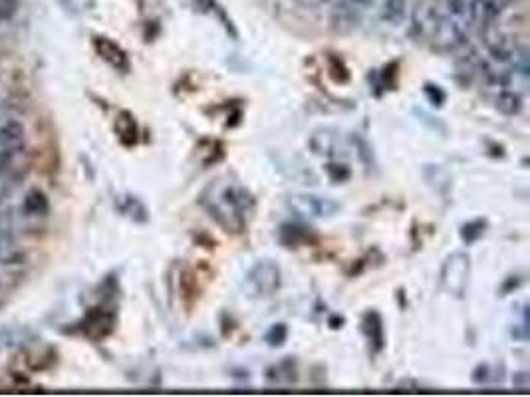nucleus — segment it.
Wrapping results in <instances>:
<instances>
[{
  "mask_svg": "<svg viewBox=\"0 0 530 397\" xmlns=\"http://www.w3.org/2000/svg\"><path fill=\"white\" fill-rule=\"evenodd\" d=\"M199 205L217 221L223 231L241 235L249 227V221L257 209V199L237 181L217 179L201 193Z\"/></svg>",
  "mask_w": 530,
  "mask_h": 397,
  "instance_id": "1",
  "label": "nucleus"
},
{
  "mask_svg": "<svg viewBox=\"0 0 530 397\" xmlns=\"http://www.w3.org/2000/svg\"><path fill=\"white\" fill-rule=\"evenodd\" d=\"M469 276H471V259L467 253L457 251L445 259L439 272V286L445 294L463 298L469 286Z\"/></svg>",
  "mask_w": 530,
  "mask_h": 397,
  "instance_id": "2",
  "label": "nucleus"
},
{
  "mask_svg": "<svg viewBox=\"0 0 530 397\" xmlns=\"http://www.w3.org/2000/svg\"><path fill=\"white\" fill-rule=\"evenodd\" d=\"M26 147L24 124L8 114H0V173L8 171Z\"/></svg>",
  "mask_w": 530,
  "mask_h": 397,
  "instance_id": "3",
  "label": "nucleus"
},
{
  "mask_svg": "<svg viewBox=\"0 0 530 397\" xmlns=\"http://www.w3.org/2000/svg\"><path fill=\"white\" fill-rule=\"evenodd\" d=\"M116 324H118L116 310L108 304H100L84 314V318L76 324V330L80 336L88 338L90 342H104L114 334Z\"/></svg>",
  "mask_w": 530,
  "mask_h": 397,
  "instance_id": "4",
  "label": "nucleus"
},
{
  "mask_svg": "<svg viewBox=\"0 0 530 397\" xmlns=\"http://www.w3.org/2000/svg\"><path fill=\"white\" fill-rule=\"evenodd\" d=\"M467 40V26H463L459 20H455L447 8L443 6V14L433 30V34L429 36L427 44L437 50V52H451L459 46H463Z\"/></svg>",
  "mask_w": 530,
  "mask_h": 397,
  "instance_id": "5",
  "label": "nucleus"
},
{
  "mask_svg": "<svg viewBox=\"0 0 530 397\" xmlns=\"http://www.w3.org/2000/svg\"><path fill=\"white\" fill-rule=\"evenodd\" d=\"M280 284H282L280 266L270 259H265L249 270L245 288L253 298H266L272 296L280 288Z\"/></svg>",
  "mask_w": 530,
  "mask_h": 397,
  "instance_id": "6",
  "label": "nucleus"
},
{
  "mask_svg": "<svg viewBox=\"0 0 530 397\" xmlns=\"http://www.w3.org/2000/svg\"><path fill=\"white\" fill-rule=\"evenodd\" d=\"M290 207L302 215V217H312V219H324V217H334L342 207L330 197H320L312 193H298L290 197Z\"/></svg>",
  "mask_w": 530,
  "mask_h": 397,
  "instance_id": "7",
  "label": "nucleus"
},
{
  "mask_svg": "<svg viewBox=\"0 0 530 397\" xmlns=\"http://www.w3.org/2000/svg\"><path fill=\"white\" fill-rule=\"evenodd\" d=\"M213 278V270L209 265H199L195 268H187L183 274H181V298L183 302L187 304V308H191L201 292L205 290V286L211 282Z\"/></svg>",
  "mask_w": 530,
  "mask_h": 397,
  "instance_id": "8",
  "label": "nucleus"
},
{
  "mask_svg": "<svg viewBox=\"0 0 530 397\" xmlns=\"http://www.w3.org/2000/svg\"><path fill=\"white\" fill-rule=\"evenodd\" d=\"M92 44H94L96 54H98V56H100L110 68H114L116 72H120V74H128V72L132 70V62H130L128 52H126L116 40H112V38H108V36H94Z\"/></svg>",
  "mask_w": 530,
  "mask_h": 397,
  "instance_id": "9",
  "label": "nucleus"
},
{
  "mask_svg": "<svg viewBox=\"0 0 530 397\" xmlns=\"http://www.w3.org/2000/svg\"><path fill=\"white\" fill-rule=\"evenodd\" d=\"M413 0H378L376 16L390 26H399L407 20H411L413 14Z\"/></svg>",
  "mask_w": 530,
  "mask_h": 397,
  "instance_id": "10",
  "label": "nucleus"
},
{
  "mask_svg": "<svg viewBox=\"0 0 530 397\" xmlns=\"http://www.w3.org/2000/svg\"><path fill=\"white\" fill-rule=\"evenodd\" d=\"M278 241L282 247L286 249H300L306 245H316L318 243V235L300 223H284L278 231Z\"/></svg>",
  "mask_w": 530,
  "mask_h": 397,
  "instance_id": "11",
  "label": "nucleus"
},
{
  "mask_svg": "<svg viewBox=\"0 0 530 397\" xmlns=\"http://www.w3.org/2000/svg\"><path fill=\"white\" fill-rule=\"evenodd\" d=\"M362 332L370 342V352L376 356L386 346V330H384V318L376 310H368L362 318Z\"/></svg>",
  "mask_w": 530,
  "mask_h": 397,
  "instance_id": "12",
  "label": "nucleus"
},
{
  "mask_svg": "<svg viewBox=\"0 0 530 397\" xmlns=\"http://www.w3.org/2000/svg\"><path fill=\"white\" fill-rule=\"evenodd\" d=\"M511 0H475L473 6V24L481 26L483 30L491 26L509 6Z\"/></svg>",
  "mask_w": 530,
  "mask_h": 397,
  "instance_id": "13",
  "label": "nucleus"
},
{
  "mask_svg": "<svg viewBox=\"0 0 530 397\" xmlns=\"http://www.w3.org/2000/svg\"><path fill=\"white\" fill-rule=\"evenodd\" d=\"M116 209L122 217L130 219L137 225H145L149 223V209L145 207V203L135 197L132 193H122L116 197Z\"/></svg>",
  "mask_w": 530,
  "mask_h": 397,
  "instance_id": "14",
  "label": "nucleus"
},
{
  "mask_svg": "<svg viewBox=\"0 0 530 397\" xmlns=\"http://www.w3.org/2000/svg\"><path fill=\"white\" fill-rule=\"evenodd\" d=\"M50 211V203H48V197L40 191V189H30L22 203H20V217L32 221V219H42L46 217Z\"/></svg>",
  "mask_w": 530,
  "mask_h": 397,
  "instance_id": "15",
  "label": "nucleus"
},
{
  "mask_svg": "<svg viewBox=\"0 0 530 397\" xmlns=\"http://www.w3.org/2000/svg\"><path fill=\"white\" fill-rule=\"evenodd\" d=\"M338 143H340V135L328 128L316 130L310 135V141H308L310 149L322 157H334L338 153Z\"/></svg>",
  "mask_w": 530,
  "mask_h": 397,
  "instance_id": "16",
  "label": "nucleus"
},
{
  "mask_svg": "<svg viewBox=\"0 0 530 397\" xmlns=\"http://www.w3.org/2000/svg\"><path fill=\"white\" fill-rule=\"evenodd\" d=\"M114 132H116L118 139H120V143H122L124 147H133V145H137V141H139V126H137V120H135V116H133L132 112L122 110V112L116 116Z\"/></svg>",
  "mask_w": 530,
  "mask_h": 397,
  "instance_id": "17",
  "label": "nucleus"
},
{
  "mask_svg": "<svg viewBox=\"0 0 530 397\" xmlns=\"http://www.w3.org/2000/svg\"><path fill=\"white\" fill-rule=\"evenodd\" d=\"M370 80H374V96H382V92L396 90L399 82V62L394 60L382 68V72H372Z\"/></svg>",
  "mask_w": 530,
  "mask_h": 397,
  "instance_id": "18",
  "label": "nucleus"
},
{
  "mask_svg": "<svg viewBox=\"0 0 530 397\" xmlns=\"http://www.w3.org/2000/svg\"><path fill=\"white\" fill-rule=\"evenodd\" d=\"M197 155L205 167H211L225 159V145L219 139H201L197 145Z\"/></svg>",
  "mask_w": 530,
  "mask_h": 397,
  "instance_id": "19",
  "label": "nucleus"
},
{
  "mask_svg": "<svg viewBox=\"0 0 530 397\" xmlns=\"http://www.w3.org/2000/svg\"><path fill=\"white\" fill-rule=\"evenodd\" d=\"M497 110L503 114V116H519L523 112V96L517 94V92H511V90H503L499 96H497V102H495Z\"/></svg>",
  "mask_w": 530,
  "mask_h": 397,
  "instance_id": "20",
  "label": "nucleus"
},
{
  "mask_svg": "<svg viewBox=\"0 0 530 397\" xmlns=\"http://www.w3.org/2000/svg\"><path fill=\"white\" fill-rule=\"evenodd\" d=\"M473 6L475 0H445L447 12L467 28L473 24Z\"/></svg>",
  "mask_w": 530,
  "mask_h": 397,
  "instance_id": "21",
  "label": "nucleus"
},
{
  "mask_svg": "<svg viewBox=\"0 0 530 397\" xmlns=\"http://www.w3.org/2000/svg\"><path fill=\"white\" fill-rule=\"evenodd\" d=\"M282 376L286 378V382H296V364L292 360H284L282 364L278 366H272L266 370V380L270 384H280L282 382Z\"/></svg>",
  "mask_w": 530,
  "mask_h": 397,
  "instance_id": "22",
  "label": "nucleus"
},
{
  "mask_svg": "<svg viewBox=\"0 0 530 397\" xmlns=\"http://www.w3.org/2000/svg\"><path fill=\"white\" fill-rule=\"evenodd\" d=\"M487 227H489V223H487L485 219H475V221L465 223V225L461 227V231H459L461 241H463L465 245H473V243H477V241L483 239V235L487 233Z\"/></svg>",
  "mask_w": 530,
  "mask_h": 397,
  "instance_id": "23",
  "label": "nucleus"
},
{
  "mask_svg": "<svg viewBox=\"0 0 530 397\" xmlns=\"http://www.w3.org/2000/svg\"><path fill=\"white\" fill-rule=\"evenodd\" d=\"M328 76L332 78V82H336V84H348L350 82V78H352V74H350V68L346 66V62L340 58V56H336V54H330L328 56Z\"/></svg>",
  "mask_w": 530,
  "mask_h": 397,
  "instance_id": "24",
  "label": "nucleus"
},
{
  "mask_svg": "<svg viewBox=\"0 0 530 397\" xmlns=\"http://www.w3.org/2000/svg\"><path fill=\"white\" fill-rule=\"evenodd\" d=\"M425 169H427L429 173H433V177H431V175H423L425 181H427L433 189L445 193V191L451 187V175H449L441 165H425Z\"/></svg>",
  "mask_w": 530,
  "mask_h": 397,
  "instance_id": "25",
  "label": "nucleus"
},
{
  "mask_svg": "<svg viewBox=\"0 0 530 397\" xmlns=\"http://www.w3.org/2000/svg\"><path fill=\"white\" fill-rule=\"evenodd\" d=\"M324 171L332 183H346L352 177V169L340 161H328L324 165Z\"/></svg>",
  "mask_w": 530,
  "mask_h": 397,
  "instance_id": "26",
  "label": "nucleus"
},
{
  "mask_svg": "<svg viewBox=\"0 0 530 397\" xmlns=\"http://www.w3.org/2000/svg\"><path fill=\"white\" fill-rule=\"evenodd\" d=\"M286 340H288V326L282 322L272 324L265 334V342L270 348H282Z\"/></svg>",
  "mask_w": 530,
  "mask_h": 397,
  "instance_id": "27",
  "label": "nucleus"
},
{
  "mask_svg": "<svg viewBox=\"0 0 530 397\" xmlns=\"http://www.w3.org/2000/svg\"><path fill=\"white\" fill-rule=\"evenodd\" d=\"M423 94H425L427 102H429L433 108H443V104L447 102V94H445V90H443L439 84L425 82V84H423Z\"/></svg>",
  "mask_w": 530,
  "mask_h": 397,
  "instance_id": "28",
  "label": "nucleus"
},
{
  "mask_svg": "<svg viewBox=\"0 0 530 397\" xmlns=\"http://www.w3.org/2000/svg\"><path fill=\"white\" fill-rule=\"evenodd\" d=\"M352 143L356 145V151H358V157L362 159V163H364L368 169L374 167V153H372L370 143H368L364 137H360V135H354V137H352Z\"/></svg>",
  "mask_w": 530,
  "mask_h": 397,
  "instance_id": "29",
  "label": "nucleus"
},
{
  "mask_svg": "<svg viewBox=\"0 0 530 397\" xmlns=\"http://www.w3.org/2000/svg\"><path fill=\"white\" fill-rule=\"evenodd\" d=\"M491 378H493V374H491V366H489V364H479V366L473 370V376H471L473 384H477V386H485V384H489Z\"/></svg>",
  "mask_w": 530,
  "mask_h": 397,
  "instance_id": "30",
  "label": "nucleus"
},
{
  "mask_svg": "<svg viewBox=\"0 0 530 397\" xmlns=\"http://www.w3.org/2000/svg\"><path fill=\"white\" fill-rule=\"evenodd\" d=\"M18 2L16 0H0V22H6L14 16Z\"/></svg>",
  "mask_w": 530,
  "mask_h": 397,
  "instance_id": "31",
  "label": "nucleus"
},
{
  "mask_svg": "<svg viewBox=\"0 0 530 397\" xmlns=\"http://www.w3.org/2000/svg\"><path fill=\"white\" fill-rule=\"evenodd\" d=\"M521 284H523V278H521L519 274H515V276H509V278L503 282V286H501V294H503V296H507L509 292L517 290Z\"/></svg>",
  "mask_w": 530,
  "mask_h": 397,
  "instance_id": "32",
  "label": "nucleus"
},
{
  "mask_svg": "<svg viewBox=\"0 0 530 397\" xmlns=\"http://www.w3.org/2000/svg\"><path fill=\"white\" fill-rule=\"evenodd\" d=\"M60 4L70 12H82L86 8V0H60Z\"/></svg>",
  "mask_w": 530,
  "mask_h": 397,
  "instance_id": "33",
  "label": "nucleus"
},
{
  "mask_svg": "<svg viewBox=\"0 0 530 397\" xmlns=\"http://www.w3.org/2000/svg\"><path fill=\"white\" fill-rule=\"evenodd\" d=\"M344 324H346V318H344V316H338V314L330 316V320H328V326H330L332 330H338V328H342Z\"/></svg>",
  "mask_w": 530,
  "mask_h": 397,
  "instance_id": "34",
  "label": "nucleus"
},
{
  "mask_svg": "<svg viewBox=\"0 0 530 397\" xmlns=\"http://www.w3.org/2000/svg\"><path fill=\"white\" fill-rule=\"evenodd\" d=\"M513 382H515L517 386H527V384H529V380H527V372H519V376H515Z\"/></svg>",
  "mask_w": 530,
  "mask_h": 397,
  "instance_id": "35",
  "label": "nucleus"
},
{
  "mask_svg": "<svg viewBox=\"0 0 530 397\" xmlns=\"http://www.w3.org/2000/svg\"><path fill=\"white\" fill-rule=\"evenodd\" d=\"M306 6H322V4H328V2H334V0H302Z\"/></svg>",
  "mask_w": 530,
  "mask_h": 397,
  "instance_id": "36",
  "label": "nucleus"
}]
</instances>
